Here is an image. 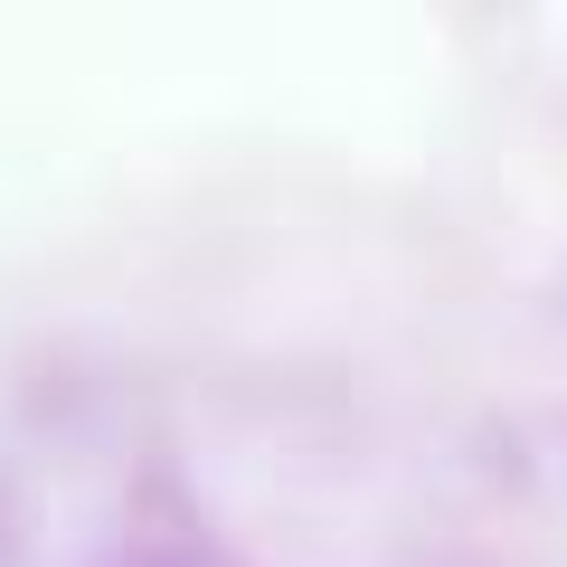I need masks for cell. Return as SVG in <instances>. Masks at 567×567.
<instances>
[]
</instances>
